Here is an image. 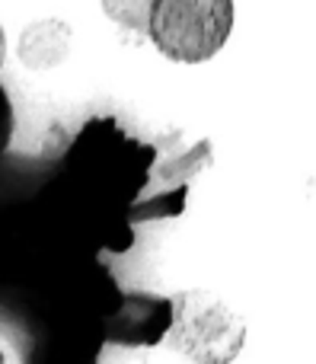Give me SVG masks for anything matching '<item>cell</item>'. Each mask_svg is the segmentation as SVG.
<instances>
[{
    "label": "cell",
    "mask_w": 316,
    "mask_h": 364,
    "mask_svg": "<svg viewBox=\"0 0 316 364\" xmlns=\"http://www.w3.org/2000/svg\"><path fill=\"white\" fill-rule=\"evenodd\" d=\"M157 147L128 134L115 119H89L61 157L58 176L42 188L74 218L96 252H125L134 227L176 218L153 188Z\"/></svg>",
    "instance_id": "cell-1"
},
{
    "label": "cell",
    "mask_w": 316,
    "mask_h": 364,
    "mask_svg": "<svg viewBox=\"0 0 316 364\" xmlns=\"http://www.w3.org/2000/svg\"><path fill=\"white\" fill-rule=\"evenodd\" d=\"M93 262L99 252L51 195L0 211V294L26 310Z\"/></svg>",
    "instance_id": "cell-2"
},
{
    "label": "cell",
    "mask_w": 316,
    "mask_h": 364,
    "mask_svg": "<svg viewBox=\"0 0 316 364\" xmlns=\"http://www.w3.org/2000/svg\"><path fill=\"white\" fill-rule=\"evenodd\" d=\"M125 291L102 262L87 265L26 310L29 352L23 364H96L109 346V316Z\"/></svg>",
    "instance_id": "cell-3"
},
{
    "label": "cell",
    "mask_w": 316,
    "mask_h": 364,
    "mask_svg": "<svg viewBox=\"0 0 316 364\" xmlns=\"http://www.w3.org/2000/svg\"><path fill=\"white\" fill-rule=\"evenodd\" d=\"M234 0H151L147 38L179 64L211 61L234 32Z\"/></svg>",
    "instance_id": "cell-4"
},
{
    "label": "cell",
    "mask_w": 316,
    "mask_h": 364,
    "mask_svg": "<svg viewBox=\"0 0 316 364\" xmlns=\"http://www.w3.org/2000/svg\"><path fill=\"white\" fill-rule=\"evenodd\" d=\"M176 320L166 336L179 355L192 364H234L246 346V320L211 291H182Z\"/></svg>",
    "instance_id": "cell-5"
},
{
    "label": "cell",
    "mask_w": 316,
    "mask_h": 364,
    "mask_svg": "<svg viewBox=\"0 0 316 364\" xmlns=\"http://www.w3.org/2000/svg\"><path fill=\"white\" fill-rule=\"evenodd\" d=\"M176 320V301L160 294L131 291L121 297L119 310L109 316V346L153 348L166 342Z\"/></svg>",
    "instance_id": "cell-6"
},
{
    "label": "cell",
    "mask_w": 316,
    "mask_h": 364,
    "mask_svg": "<svg viewBox=\"0 0 316 364\" xmlns=\"http://www.w3.org/2000/svg\"><path fill=\"white\" fill-rule=\"evenodd\" d=\"M70 45H74V29L64 19H36L19 32L16 55L23 68L29 70H55L67 61Z\"/></svg>",
    "instance_id": "cell-7"
},
{
    "label": "cell",
    "mask_w": 316,
    "mask_h": 364,
    "mask_svg": "<svg viewBox=\"0 0 316 364\" xmlns=\"http://www.w3.org/2000/svg\"><path fill=\"white\" fill-rule=\"evenodd\" d=\"M102 10L109 19L131 32L147 36V16H151V0H102Z\"/></svg>",
    "instance_id": "cell-8"
},
{
    "label": "cell",
    "mask_w": 316,
    "mask_h": 364,
    "mask_svg": "<svg viewBox=\"0 0 316 364\" xmlns=\"http://www.w3.org/2000/svg\"><path fill=\"white\" fill-rule=\"evenodd\" d=\"M10 138H13V106L6 90L0 87V154L10 147Z\"/></svg>",
    "instance_id": "cell-9"
},
{
    "label": "cell",
    "mask_w": 316,
    "mask_h": 364,
    "mask_svg": "<svg viewBox=\"0 0 316 364\" xmlns=\"http://www.w3.org/2000/svg\"><path fill=\"white\" fill-rule=\"evenodd\" d=\"M4 61H6V32L0 26V68H4Z\"/></svg>",
    "instance_id": "cell-10"
},
{
    "label": "cell",
    "mask_w": 316,
    "mask_h": 364,
    "mask_svg": "<svg viewBox=\"0 0 316 364\" xmlns=\"http://www.w3.org/2000/svg\"><path fill=\"white\" fill-rule=\"evenodd\" d=\"M0 364H4V355H0Z\"/></svg>",
    "instance_id": "cell-11"
}]
</instances>
